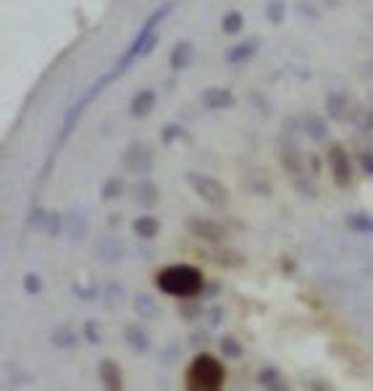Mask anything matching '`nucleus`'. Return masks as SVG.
Segmentation results:
<instances>
[{
  "instance_id": "nucleus-11",
  "label": "nucleus",
  "mask_w": 373,
  "mask_h": 391,
  "mask_svg": "<svg viewBox=\"0 0 373 391\" xmlns=\"http://www.w3.org/2000/svg\"><path fill=\"white\" fill-rule=\"evenodd\" d=\"M258 53V40H247V43H242V45L231 47L229 53H226V60L229 63H245V60H250Z\"/></svg>"
},
{
  "instance_id": "nucleus-12",
  "label": "nucleus",
  "mask_w": 373,
  "mask_h": 391,
  "mask_svg": "<svg viewBox=\"0 0 373 391\" xmlns=\"http://www.w3.org/2000/svg\"><path fill=\"white\" fill-rule=\"evenodd\" d=\"M187 226L194 231V237H203V239H208V241L221 239V228L216 224H208V221H190Z\"/></svg>"
},
{
  "instance_id": "nucleus-5",
  "label": "nucleus",
  "mask_w": 373,
  "mask_h": 391,
  "mask_svg": "<svg viewBox=\"0 0 373 391\" xmlns=\"http://www.w3.org/2000/svg\"><path fill=\"white\" fill-rule=\"evenodd\" d=\"M124 166L129 168L132 174H148L150 166H152V155H150L142 145H135V147H129L126 155H124Z\"/></svg>"
},
{
  "instance_id": "nucleus-7",
  "label": "nucleus",
  "mask_w": 373,
  "mask_h": 391,
  "mask_svg": "<svg viewBox=\"0 0 373 391\" xmlns=\"http://www.w3.org/2000/svg\"><path fill=\"white\" fill-rule=\"evenodd\" d=\"M192 58H194V45L184 40V43H179V45L171 50V69L181 71V69H187L192 63Z\"/></svg>"
},
{
  "instance_id": "nucleus-20",
  "label": "nucleus",
  "mask_w": 373,
  "mask_h": 391,
  "mask_svg": "<svg viewBox=\"0 0 373 391\" xmlns=\"http://www.w3.org/2000/svg\"><path fill=\"white\" fill-rule=\"evenodd\" d=\"M40 276H34V273H30V276H27V279H24V289H27V292H30V294H37V292H40Z\"/></svg>"
},
{
  "instance_id": "nucleus-14",
  "label": "nucleus",
  "mask_w": 373,
  "mask_h": 391,
  "mask_svg": "<svg viewBox=\"0 0 373 391\" xmlns=\"http://www.w3.org/2000/svg\"><path fill=\"white\" fill-rule=\"evenodd\" d=\"M242 24H245L242 14H237V11H229V14L224 16V21H221V29H224L226 34H237V32L242 29Z\"/></svg>"
},
{
  "instance_id": "nucleus-2",
  "label": "nucleus",
  "mask_w": 373,
  "mask_h": 391,
  "mask_svg": "<svg viewBox=\"0 0 373 391\" xmlns=\"http://www.w3.org/2000/svg\"><path fill=\"white\" fill-rule=\"evenodd\" d=\"M226 370L213 355H197L187 370V386L197 391H216L224 386Z\"/></svg>"
},
{
  "instance_id": "nucleus-17",
  "label": "nucleus",
  "mask_w": 373,
  "mask_h": 391,
  "mask_svg": "<svg viewBox=\"0 0 373 391\" xmlns=\"http://www.w3.org/2000/svg\"><path fill=\"white\" fill-rule=\"evenodd\" d=\"M121 189V179H108L103 187V200H111V197H119L116 192Z\"/></svg>"
},
{
  "instance_id": "nucleus-3",
  "label": "nucleus",
  "mask_w": 373,
  "mask_h": 391,
  "mask_svg": "<svg viewBox=\"0 0 373 391\" xmlns=\"http://www.w3.org/2000/svg\"><path fill=\"white\" fill-rule=\"evenodd\" d=\"M187 181L197 195L203 197L208 205H216V208H224L229 202V192L221 181L210 179V176H203V174H187Z\"/></svg>"
},
{
  "instance_id": "nucleus-9",
  "label": "nucleus",
  "mask_w": 373,
  "mask_h": 391,
  "mask_svg": "<svg viewBox=\"0 0 373 391\" xmlns=\"http://www.w3.org/2000/svg\"><path fill=\"white\" fill-rule=\"evenodd\" d=\"M100 381H103L108 389H121V386H124L121 368L113 360H103L100 362Z\"/></svg>"
},
{
  "instance_id": "nucleus-15",
  "label": "nucleus",
  "mask_w": 373,
  "mask_h": 391,
  "mask_svg": "<svg viewBox=\"0 0 373 391\" xmlns=\"http://www.w3.org/2000/svg\"><path fill=\"white\" fill-rule=\"evenodd\" d=\"M126 339H129V346H135V349H139V352H145V349H148V336L139 331L137 326L126 329Z\"/></svg>"
},
{
  "instance_id": "nucleus-1",
  "label": "nucleus",
  "mask_w": 373,
  "mask_h": 391,
  "mask_svg": "<svg viewBox=\"0 0 373 391\" xmlns=\"http://www.w3.org/2000/svg\"><path fill=\"white\" fill-rule=\"evenodd\" d=\"M203 286H205L203 271L192 268V265H171V268L158 273V289L168 297L192 300L203 292Z\"/></svg>"
},
{
  "instance_id": "nucleus-19",
  "label": "nucleus",
  "mask_w": 373,
  "mask_h": 391,
  "mask_svg": "<svg viewBox=\"0 0 373 391\" xmlns=\"http://www.w3.org/2000/svg\"><path fill=\"white\" fill-rule=\"evenodd\" d=\"M269 19L273 21V24H276V21H282V19H284V3H282V0H279V3L273 0V3L269 5Z\"/></svg>"
},
{
  "instance_id": "nucleus-13",
  "label": "nucleus",
  "mask_w": 373,
  "mask_h": 391,
  "mask_svg": "<svg viewBox=\"0 0 373 391\" xmlns=\"http://www.w3.org/2000/svg\"><path fill=\"white\" fill-rule=\"evenodd\" d=\"M135 189L137 192H145V195L137 197V202H139V205H152V202H158V187H155V184L142 181V184H137Z\"/></svg>"
},
{
  "instance_id": "nucleus-18",
  "label": "nucleus",
  "mask_w": 373,
  "mask_h": 391,
  "mask_svg": "<svg viewBox=\"0 0 373 391\" xmlns=\"http://www.w3.org/2000/svg\"><path fill=\"white\" fill-rule=\"evenodd\" d=\"M221 349H224L229 357H239V355H242V346H239L234 339H229V336H226L224 342H221Z\"/></svg>"
},
{
  "instance_id": "nucleus-10",
  "label": "nucleus",
  "mask_w": 373,
  "mask_h": 391,
  "mask_svg": "<svg viewBox=\"0 0 373 391\" xmlns=\"http://www.w3.org/2000/svg\"><path fill=\"white\" fill-rule=\"evenodd\" d=\"M132 228H135V234L139 239H155L158 231H161V224L152 215H142V218H137L135 224H132Z\"/></svg>"
},
{
  "instance_id": "nucleus-6",
  "label": "nucleus",
  "mask_w": 373,
  "mask_h": 391,
  "mask_svg": "<svg viewBox=\"0 0 373 391\" xmlns=\"http://www.w3.org/2000/svg\"><path fill=\"white\" fill-rule=\"evenodd\" d=\"M203 103H205L208 110H224V108H229L231 103H234V97H231V92L229 90L213 87V90H208L205 95H203Z\"/></svg>"
},
{
  "instance_id": "nucleus-8",
  "label": "nucleus",
  "mask_w": 373,
  "mask_h": 391,
  "mask_svg": "<svg viewBox=\"0 0 373 391\" xmlns=\"http://www.w3.org/2000/svg\"><path fill=\"white\" fill-rule=\"evenodd\" d=\"M152 106H155V92H152V90H139L135 97H132V106H129V110H132V116L142 119V116H148L150 110H152Z\"/></svg>"
},
{
  "instance_id": "nucleus-16",
  "label": "nucleus",
  "mask_w": 373,
  "mask_h": 391,
  "mask_svg": "<svg viewBox=\"0 0 373 391\" xmlns=\"http://www.w3.org/2000/svg\"><path fill=\"white\" fill-rule=\"evenodd\" d=\"M350 226L358 228V231H365V234H373V221L365 218V215H352V218H350Z\"/></svg>"
},
{
  "instance_id": "nucleus-4",
  "label": "nucleus",
  "mask_w": 373,
  "mask_h": 391,
  "mask_svg": "<svg viewBox=\"0 0 373 391\" xmlns=\"http://www.w3.org/2000/svg\"><path fill=\"white\" fill-rule=\"evenodd\" d=\"M328 161H331V171H334V181L339 187H347L352 181V163L347 158V152L342 147H331L328 152Z\"/></svg>"
}]
</instances>
